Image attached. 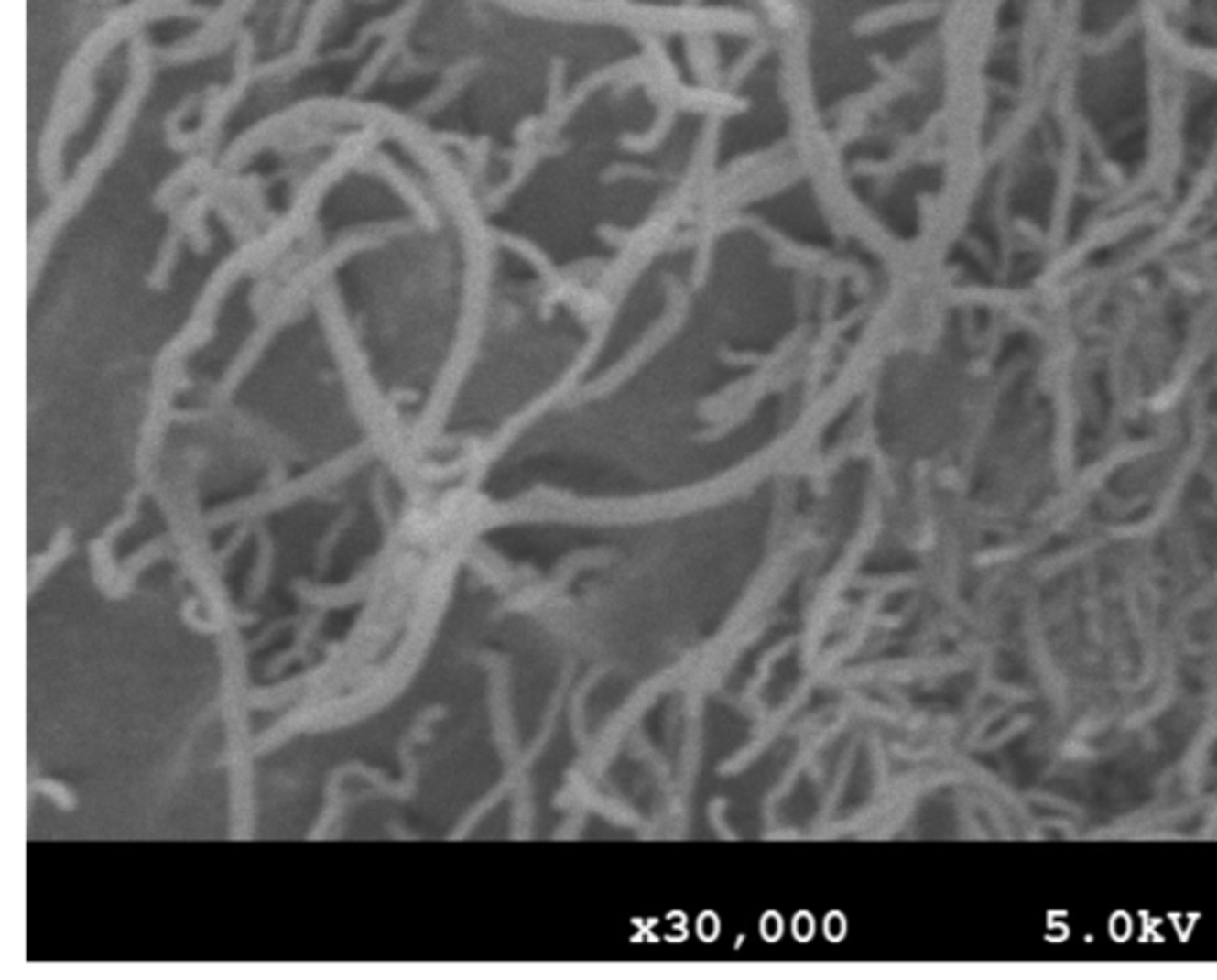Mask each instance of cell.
Listing matches in <instances>:
<instances>
[{"instance_id": "277c9868", "label": "cell", "mask_w": 1217, "mask_h": 980, "mask_svg": "<svg viewBox=\"0 0 1217 980\" xmlns=\"http://www.w3.org/2000/svg\"><path fill=\"white\" fill-rule=\"evenodd\" d=\"M257 528V540H259V557L257 564H255V572L247 581L245 588V604H257L265 595L266 585H269V573H271V564H274V543H271V536L266 531L265 524H255Z\"/></svg>"}, {"instance_id": "9c48e42d", "label": "cell", "mask_w": 1217, "mask_h": 980, "mask_svg": "<svg viewBox=\"0 0 1217 980\" xmlns=\"http://www.w3.org/2000/svg\"><path fill=\"white\" fill-rule=\"evenodd\" d=\"M388 833H390V838H395V840H418V838H421V835H417V833H409V831H405L402 826H397L395 821H390V823H388Z\"/></svg>"}, {"instance_id": "3957f363", "label": "cell", "mask_w": 1217, "mask_h": 980, "mask_svg": "<svg viewBox=\"0 0 1217 980\" xmlns=\"http://www.w3.org/2000/svg\"><path fill=\"white\" fill-rule=\"evenodd\" d=\"M71 550H74V531H71L70 526H65V528H60V531L55 533L46 552L34 555L29 560V583H27V595L31 597L38 588H41L43 581L53 573V569L60 567V564L70 557Z\"/></svg>"}, {"instance_id": "8992f818", "label": "cell", "mask_w": 1217, "mask_h": 980, "mask_svg": "<svg viewBox=\"0 0 1217 980\" xmlns=\"http://www.w3.org/2000/svg\"><path fill=\"white\" fill-rule=\"evenodd\" d=\"M354 521V507H347L345 514H341L338 519L331 524L329 531L324 533V538L319 540L317 545V573H324L331 564V555H333V548L341 543V538L345 536V531L350 528V524Z\"/></svg>"}, {"instance_id": "6da1fadb", "label": "cell", "mask_w": 1217, "mask_h": 980, "mask_svg": "<svg viewBox=\"0 0 1217 980\" xmlns=\"http://www.w3.org/2000/svg\"><path fill=\"white\" fill-rule=\"evenodd\" d=\"M445 704H433V707L424 709L414 719L412 728L402 735L400 743H397V755H400L402 767H405L402 780H390L383 771L366 767L362 762H347L335 767L329 776V783H326L324 811L319 816L317 826L310 831V840L326 838L335 821L341 819V814L350 804L366 802L369 798H378V795H386V798L393 800H412L418 788V764L412 757V747L417 743H429L433 738L430 726L445 719Z\"/></svg>"}, {"instance_id": "7a4b0ae2", "label": "cell", "mask_w": 1217, "mask_h": 980, "mask_svg": "<svg viewBox=\"0 0 1217 980\" xmlns=\"http://www.w3.org/2000/svg\"><path fill=\"white\" fill-rule=\"evenodd\" d=\"M324 612L326 609L314 607L312 615L305 616V621H302L298 633H295L293 645H290L286 652L274 657L269 667L265 669L266 676H278V673H281L283 669H288L293 661H305L307 667H314V657L312 652H310V648H312L314 638H317L319 633V626H321V621H324Z\"/></svg>"}, {"instance_id": "ba28073f", "label": "cell", "mask_w": 1217, "mask_h": 980, "mask_svg": "<svg viewBox=\"0 0 1217 980\" xmlns=\"http://www.w3.org/2000/svg\"><path fill=\"white\" fill-rule=\"evenodd\" d=\"M247 533H250V519H245V521H243V524H241V528H238V533H235V536H234V538H231L229 543L223 545V548H222V552H219V555H214V561H217V567H222L223 561L229 560V557H231V555H234L235 550H238V548H241V545H243V543H245V538H247Z\"/></svg>"}, {"instance_id": "5b68a950", "label": "cell", "mask_w": 1217, "mask_h": 980, "mask_svg": "<svg viewBox=\"0 0 1217 980\" xmlns=\"http://www.w3.org/2000/svg\"><path fill=\"white\" fill-rule=\"evenodd\" d=\"M27 790L29 795H36V792H41L46 798L53 800L62 811H74L79 807L77 795L65 786V783H60V780H50V779H41V776L34 774V767L29 762V783H27Z\"/></svg>"}, {"instance_id": "52a82bcc", "label": "cell", "mask_w": 1217, "mask_h": 980, "mask_svg": "<svg viewBox=\"0 0 1217 980\" xmlns=\"http://www.w3.org/2000/svg\"><path fill=\"white\" fill-rule=\"evenodd\" d=\"M181 616L183 621H186V626L202 633V636H219V633L223 631L217 621L210 619V616H207V619H201V616H198V600H193V597H186V600H183Z\"/></svg>"}]
</instances>
